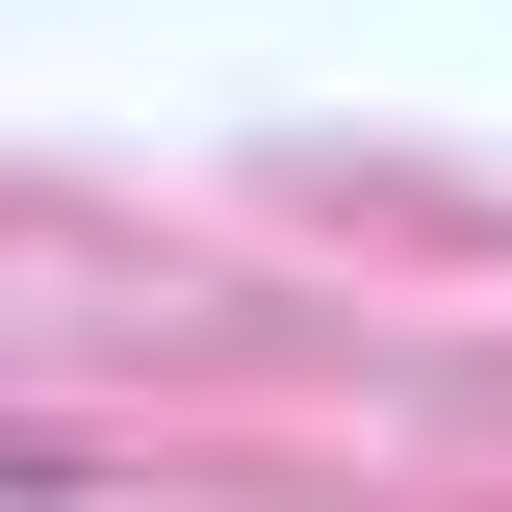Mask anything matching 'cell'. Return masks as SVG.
<instances>
[{"label":"cell","instance_id":"obj_1","mask_svg":"<svg viewBox=\"0 0 512 512\" xmlns=\"http://www.w3.org/2000/svg\"><path fill=\"white\" fill-rule=\"evenodd\" d=\"M0 487H103V436H26V410H0Z\"/></svg>","mask_w":512,"mask_h":512}]
</instances>
